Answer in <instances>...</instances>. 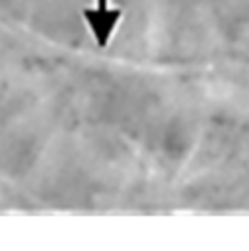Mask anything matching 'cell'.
<instances>
[{
    "label": "cell",
    "instance_id": "cell-1",
    "mask_svg": "<svg viewBox=\"0 0 249 251\" xmlns=\"http://www.w3.org/2000/svg\"><path fill=\"white\" fill-rule=\"evenodd\" d=\"M121 10L115 8V10H109V4L107 0H98V10H92V8H86L84 10V18L88 20V25L96 37V41L103 47L107 45L115 25H117V20L121 18Z\"/></svg>",
    "mask_w": 249,
    "mask_h": 251
}]
</instances>
